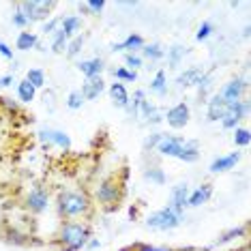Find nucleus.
I'll return each instance as SVG.
<instances>
[{
    "instance_id": "79ce46f5",
    "label": "nucleus",
    "mask_w": 251,
    "mask_h": 251,
    "mask_svg": "<svg viewBox=\"0 0 251 251\" xmlns=\"http://www.w3.org/2000/svg\"><path fill=\"white\" fill-rule=\"evenodd\" d=\"M13 82V75H4V77H0V88H4V86H9V84Z\"/></svg>"
},
{
    "instance_id": "2eb2a0df",
    "label": "nucleus",
    "mask_w": 251,
    "mask_h": 251,
    "mask_svg": "<svg viewBox=\"0 0 251 251\" xmlns=\"http://www.w3.org/2000/svg\"><path fill=\"white\" fill-rule=\"evenodd\" d=\"M110 99L114 101V105L116 107H121V110H125V107H129V93H127V88H125V84L123 82H114L110 84Z\"/></svg>"
},
{
    "instance_id": "1a4fd4ad",
    "label": "nucleus",
    "mask_w": 251,
    "mask_h": 251,
    "mask_svg": "<svg viewBox=\"0 0 251 251\" xmlns=\"http://www.w3.org/2000/svg\"><path fill=\"white\" fill-rule=\"evenodd\" d=\"M50 204V193L43 187H35L30 193L26 196V210H30L32 215H41Z\"/></svg>"
},
{
    "instance_id": "58836bf2",
    "label": "nucleus",
    "mask_w": 251,
    "mask_h": 251,
    "mask_svg": "<svg viewBox=\"0 0 251 251\" xmlns=\"http://www.w3.org/2000/svg\"><path fill=\"white\" fill-rule=\"evenodd\" d=\"M168 52H170V65H178V60H180V56L185 54V50H182L180 45H176V48L168 50Z\"/></svg>"
},
{
    "instance_id": "c85d7f7f",
    "label": "nucleus",
    "mask_w": 251,
    "mask_h": 251,
    "mask_svg": "<svg viewBox=\"0 0 251 251\" xmlns=\"http://www.w3.org/2000/svg\"><path fill=\"white\" fill-rule=\"evenodd\" d=\"M249 142H251L249 129H245V127H236V129H234V144H236V146H249Z\"/></svg>"
},
{
    "instance_id": "a878e982",
    "label": "nucleus",
    "mask_w": 251,
    "mask_h": 251,
    "mask_svg": "<svg viewBox=\"0 0 251 251\" xmlns=\"http://www.w3.org/2000/svg\"><path fill=\"white\" fill-rule=\"evenodd\" d=\"M142 54H144V58H148V60H161L165 56V52L161 50V45L159 43L144 45V48H142Z\"/></svg>"
},
{
    "instance_id": "393cba45",
    "label": "nucleus",
    "mask_w": 251,
    "mask_h": 251,
    "mask_svg": "<svg viewBox=\"0 0 251 251\" xmlns=\"http://www.w3.org/2000/svg\"><path fill=\"white\" fill-rule=\"evenodd\" d=\"M24 79H26V82H30L37 90L45 86V73H43L41 69H28V73H26Z\"/></svg>"
},
{
    "instance_id": "20e7f679",
    "label": "nucleus",
    "mask_w": 251,
    "mask_h": 251,
    "mask_svg": "<svg viewBox=\"0 0 251 251\" xmlns=\"http://www.w3.org/2000/svg\"><path fill=\"white\" fill-rule=\"evenodd\" d=\"M157 151L163 157H174L187 163L198 161L200 157V148L196 142H187L182 138H174V135H161V140L157 142Z\"/></svg>"
},
{
    "instance_id": "7ed1b4c3",
    "label": "nucleus",
    "mask_w": 251,
    "mask_h": 251,
    "mask_svg": "<svg viewBox=\"0 0 251 251\" xmlns=\"http://www.w3.org/2000/svg\"><path fill=\"white\" fill-rule=\"evenodd\" d=\"M125 178L127 172L123 174V178L118 174L105 176L97 187V202L103 210H118L125 200Z\"/></svg>"
},
{
    "instance_id": "f704fd0d",
    "label": "nucleus",
    "mask_w": 251,
    "mask_h": 251,
    "mask_svg": "<svg viewBox=\"0 0 251 251\" xmlns=\"http://www.w3.org/2000/svg\"><path fill=\"white\" fill-rule=\"evenodd\" d=\"M114 77H116V79H125V82H135L138 73H135V71H127V69H116V71H114Z\"/></svg>"
},
{
    "instance_id": "bb28decb",
    "label": "nucleus",
    "mask_w": 251,
    "mask_h": 251,
    "mask_svg": "<svg viewBox=\"0 0 251 251\" xmlns=\"http://www.w3.org/2000/svg\"><path fill=\"white\" fill-rule=\"evenodd\" d=\"M79 9H82V11H86L88 15H99L101 11L105 9V0H90V2L79 4Z\"/></svg>"
},
{
    "instance_id": "37998d69",
    "label": "nucleus",
    "mask_w": 251,
    "mask_h": 251,
    "mask_svg": "<svg viewBox=\"0 0 251 251\" xmlns=\"http://www.w3.org/2000/svg\"><path fill=\"white\" fill-rule=\"evenodd\" d=\"M236 251H249V245H243L241 249H236Z\"/></svg>"
},
{
    "instance_id": "4c0bfd02",
    "label": "nucleus",
    "mask_w": 251,
    "mask_h": 251,
    "mask_svg": "<svg viewBox=\"0 0 251 251\" xmlns=\"http://www.w3.org/2000/svg\"><path fill=\"white\" fill-rule=\"evenodd\" d=\"M146 178H148V180H155L157 185H163V182H165V176H163V172H161L159 168L151 170V172H146Z\"/></svg>"
},
{
    "instance_id": "6ab92c4d",
    "label": "nucleus",
    "mask_w": 251,
    "mask_h": 251,
    "mask_svg": "<svg viewBox=\"0 0 251 251\" xmlns=\"http://www.w3.org/2000/svg\"><path fill=\"white\" fill-rule=\"evenodd\" d=\"M146 45L144 41V37L138 35V32H133V35H129L127 39H125L123 43H118V45H114V52H123V50H129V54H135L138 50H142Z\"/></svg>"
},
{
    "instance_id": "2f4dec72",
    "label": "nucleus",
    "mask_w": 251,
    "mask_h": 251,
    "mask_svg": "<svg viewBox=\"0 0 251 251\" xmlns=\"http://www.w3.org/2000/svg\"><path fill=\"white\" fill-rule=\"evenodd\" d=\"M67 43H69V39L62 35L60 30H56V32H54V43H52L54 54H62V52H65V50H67Z\"/></svg>"
},
{
    "instance_id": "f03ea898",
    "label": "nucleus",
    "mask_w": 251,
    "mask_h": 251,
    "mask_svg": "<svg viewBox=\"0 0 251 251\" xmlns=\"http://www.w3.org/2000/svg\"><path fill=\"white\" fill-rule=\"evenodd\" d=\"M93 238V226L88 221H62L54 234L52 245L58 251H79Z\"/></svg>"
},
{
    "instance_id": "7c9ffc66",
    "label": "nucleus",
    "mask_w": 251,
    "mask_h": 251,
    "mask_svg": "<svg viewBox=\"0 0 251 251\" xmlns=\"http://www.w3.org/2000/svg\"><path fill=\"white\" fill-rule=\"evenodd\" d=\"M123 251H200V249H174V247H151V245H135V247H127Z\"/></svg>"
},
{
    "instance_id": "a19ab883",
    "label": "nucleus",
    "mask_w": 251,
    "mask_h": 251,
    "mask_svg": "<svg viewBox=\"0 0 251 251\" xmlns=\"http://www.w3.org/2000/svg\"><path fill=\"white\" fill-rule=\"evenodd\" d=\"M0 56H4L7 60H13V50H11L7 43H2V41H0Z\"/></svg>"
},
{
    "instance_id": "b1692460",
    "label": "nucleus",
    "mask_w": 251,
    "mask_h": 251,
    "mask_svg": "<svg viewBox=\"0 0 251 251\" xmlns=\"http://www.w3.org/2000/svg\"><path fill=\"white\" fill-rule=\"evenodd\" d=\"M165 90H168V75H165V71H157L155 79L151 82V93L165 95Z\"/></svg>"
},
{
    "instance_id": "9b49d317",
    "label": "nucleus",
    "mask_w": 251,
    "mask_h": 251,
    "mask_svg": "<svg viewBox=\"0 0 251 251\" xmlns=\"http://www.w3.org/2000/svg\"><path fill=\"white\" fill-rule=\"evenodd\" d=\"M105 90V82H103V77H90V79H86V82L82 84V88H79V93H82V97H84V101H93V99H97L101 93Z\"/></svg>"
},
{
    "instance_id": "f8f14e48",
    "label": "nucleus",
    "mask_w": 251,
    "mask_h": 251,
    "mask_svg": "<svg viewBox=\"0 0 251 251\" xmlns=\"http://www.w3.org/2000/svg\"><path fill=\"white\" fill-rule=\"evenodd\" d=\"M189 185H176L174 189H172V198H170V204L168 206L170 208H174V210H178V213H185V206H187V198H189Z\"/></svg>"
},
{
    "instance_id": "f257e3e1",
    "label": "nucleus",
    "mask_w": 251,
    "mask_h": 251,
    "mask_svg": "<svg viewBox=\"0 0 251 251\" xmlns=\"http://www.w3.org/2000/svg\"><path fill=\"white\" fill-rule=\"evenodd\" d=\"M56 210L62 221H88L95 215V204L84 189H65L56 198Z\"/></svg>"
},
{
    "instance_id": "423d86ee",
    "label": "nucleus",
    "mask_w": 251,
    "mask_h": 251,
    "mask_svg": "<svg viewBox=\"0 0 251 251\" xmlns=\"http://www.w3.org/2000/svg\"><path fill=\"white\" fill-rule=\"evenodd\" d=\"M58 7V4L54 2V0H26V2H20L18 4V11L26 15V20L30 22H43L48 20L50 15H52V11Z\"/></svg>"
},
{
    "instance_id": "0eeeda50",
    "label": "nucleus",
    "mask_w": 251,
    "mask_h": 251,
    "mask_svg": "<svg viewBox=\"0 0 251 251\" xmlns=\"http://www.w3.org/2000/svg\"><path fill=\"white\" fill-rule=\"evenodd\" d=\"M245 90H247V84H245V79L234 77V79H230V82H227L226 86L221 88L217 95H219L227 105H234V103H238V101H243Z\"/></svg>"
},
{
    "instance_id": "ddd939ff",
    "label": "nucleus",
    "mask_w": 251,
    "mask_h": 251,
    "mask_svg": "<svg viewBox=\"0 0 251 251\" xmlns=\"http://www.w3.org/2000/svg\"><path fill=\"white\" fill-rule=\"evenodd\" d=\"M213 198V185L210 182H204V185H200L196 191L189 193V198H187V206H202V204H206L208 200Z\"/></svg>"
},
{
    "instance_id": "ea45409f",
    "label": "nucleus",
    "mask_w": 251,
    "mask_h": 251,
    "mask_svg": "<svg viewBox=\"0 0 251 251\" xmlns=\"http://www.w3.org/2000/svg\"><path fill=\"white\" fill-rule=\"evenodd\" d=\"M58 26H60V20H58V18H54V20H50L48 24L43 26V32H45V35H54V32L58 30Z\"/></svg>"
},
{
    "instance_id": "6e6552de",
    "label": "nucleus",
    "mask_w": 251,
    "mask_h": 251,
    "mask_svg": "<svg viewBox=\"0 0 251 251\" xmlns=\"http://www.w3.org/2000/svg\"><path fill=\"white\" fill-rule=\"evenodd\" d=\"M247 114H249L247 101H238V103H234V105H227L224 118H221V125H224V129H236L238 123H241Z\"/></svg>"
},
{
    "instance_id": "473e14b6",
    "label": "nucleus",
    "mask_w": 251,
    "mask_h": 251,
    "mask_svg": "<svg viewBox=\"0 0 251 251\" xmlns=\"http://www.w3.org/2000/svg\"><path fill=\"white\" fill-rule=\"evenodd\" d=\"M84 105V97L79 90H71L69 97H67V107L69 110H79V107Z\"/></svg>"
},
{
    "instance_id": "4be33fe9",
    "label": "nucleus",
    "mask_w": 251,
    "mask_h": 251,
    "mask_svg": "<svg viewBox=\"0 0 251 251\" xmlns=\"http://www.w3.org/2000/svg\"><path fill=\"white\" fill-rule=\"evenodd\" d=\"M18 95H20L22 103H32V101H35V95H37V88L32 86L30 82L22 79V82L18 84Z\"/></svg>"
},
{
    "instance_id": "a211bd4d",
    "label": "nucleus",
    "mask_w": 251,
    "mask_h": 251,
    "mask_svg": "<svg viewBox=\"0 0 251 251\" xmlns=\"http://www.w3.org/2000/svg\"><path fill=\"white\" fill-rule=\"evenodd\" d=\"M58 30H60V32H62V35H65L67 39L77 37V32L82 30V18H77V15H69V18L60 20Z\"/></svg>"
},
{
    "instance_id": "4468645a",
    "label": "nucleus",
    "mask_w": 251,
    "mask_h": 251,
    "mask_svg": "<svg viewBox=\"0 0 251 251\" xmlns=\"http://www.w3.org/2000/svg\"><path fill=\"white\" fill-rule=\"evenodd\" d=\"M103 67H105L103 58H90V60L77 62V71L82 73V75L86 77V79H90V77H99V75H101V71H103Z\"/></svg>"
},
{
    "instance_id": "dca6fc26",
    "label": "nucleus",
    "mask_w": 251,
    "mask_h": 251,
    "mask_svg": "<svg viewBox=\"0 0 251 251\" xmlns=\"http://www.w3.org/2000/svg\"><path fill=\"white\" fill-rule=\"evenodd\" d=\"M227 110V103L224 99H221L219 95H215V97H210V101H208V105H206V116H208V121L210 123H217V121H221L224 118V114Z\"/></svg>"
},
{
    "instance_id": "aec40b11",
    "label": "nucleus",
    "mask_w": 251,
    "mask_h": 251,
    "mask_svg": "<svg viewBox=\"0 0 251 251\" xmlns=\"http://www.w3.org/2000/svg\"><path fill=\"white\" fill-rule=\"evenodd\" d=\"M202 77H204L202 69H198V67H191V69H187V71L180 73L178 79H176V84H178V86H185V88L187 86H198Z\"/></svg>"
},
{
    "instance_id": "5701e85b",
    "label": "nucleus",
    "mask_w": 251,
    "mask_h": 251,
    "mask_svg": "<svg viewBox=\"0 0 251 251\" xmlns=\"http://www.w3.org/2000/svg\"><path fill=\"white\" fill-rule=\"evenodd\" d=\"M43 138H48L50 142H54V144H58L60 148H71V140L67 133H62V131H41Z\"/></svg>"
},
{
    "instance_id": "e433bc0d",
    "label": "nucleus",
    "mask_w": 251,
    "mask_h": 251,
    "mask_svg": "<svg viewBox=\"0 0 251 251\" xmlns=\"http://www.w3.org/2000/svg\"><path fill=\"white\" fill-rule=\"evenodd\" d=\"M125 65L131 67V69H138V67H142V56H138V54H127V56H125Z\"/></svg>"
},
{
    "instance_id": "cd10ccee",
    "label": "nucleus",
    "mask_w": 251,
    "mask_h": 251,
    "mask_svg": "<svg viewBox=\"0 0 251 251\" xmlns=\"http://www.w3.org/2000/svg\"><path fill=\"white\" fill-rule=\"evenodd\" d=\"M245 234H247V226H241V227H232L230 232L221 234V236L217 238V243H215V245H224V243L232 241V238H236V236H245Z\"/></svg>"
},
{
    "instance_id": "c9c22d12",
    "label": "nucleus",
    "mask_w": 251,
    "mask_h": 251,
    "mask_svg": "<svg viewBox=\"0 0 251 251\" xmlns=\"http://www.w3.org/2000/svg\"><path fill=\"white\" fill-rule=\"evenodd\" d=\"M210 32H213V24H210V22H204V24L198 28L196 39H198V41H204V39H208V37H210Z\"/></svg>"
},
{
    "instance_id": "c756f323",
    "label": "nucleus",
    "mask_w": 251,
    "mask_h": 251,
    "mask_svg": "<svg viewBox=\"0 0 251 251\" xmlns=\"http://www.w3.org/2000/svg\"><path fill=\"white\" fill-rule=\"evenodd\" d=\"M84 41H86V37H84V35L73 37L71 41L67 43V56H69V58H73V56H77V52H79V50H82Z\"/></svg>"
},
{
    "instance_id": "72a5a7b5",
    "label": "nucleus",
    "mask_w": 251,
    "mask_h": 251,
    "mask_svg": "<svg viewBox=\"0 0 251 251\" xmlns=\"http://www.w3.org/2000/svg\"><path fill=\"white\" fill-rule=\"evenodd\" d=\"M11 22H13V26L22 28V30H26V28L30 26V22L26 20V15L22 13V11H18V9H15V13H13V18H11Z\"/></svg>"
},
{
    "instance_id": "412c9836",
    "label": "nucleus",
    "mask_w": 251,
    "mask_h": 251,
    "mask_svg": "<svg viewBox=\"0 0 251 251\" xmlns=\"http://www.w3.org/2000/svg\"><path fill=\"white\" fill-rule=\"evenodd\" d=\"M39 43V37L35 32H28V30H22L18 39H15V48L20 50V52H30V50H35Z\"/></svg>"
},
{
    "instance_id": "f3484780",
    "label": "nucleus",
    "mask_w": 251,
    "mask_h": 251,
    "mask_svg": "<svg viewBox=\"0 0 251 251\" xmlns=\"http://www.w3.org/2000/svg\"><path fill=\"white\" fill-rule=\"evenodd\" d=\"M241 161V152H230V155L226 157H217L213 163H210V172H227V170H232L234 165Z\"/></svg>"
},
{
    "instance_id": "39448f33",
    "label": "nucleus",
    "mask_w": 251,
    "mask_h": 251,
    "mask_svg": "<svg viewBox=\"0 0 251 251\" xmlns=\"http://www.w3.org/2000/svg\"><path fill=\"white\" fill-rule=\"evenodd\" d=\"M182 217H185V213H178V210L165 206L148 217L146 227H151V230H174L182 224Z\"/></svg>"
},
{
    "instance_id": "9d476101",
    "label": "nucleus",
    "mask_w": 251,
    "mask_h": 251,
    "mask_svg": "<svg viewBox=\"0 0 251 251\" xmlns=\"http://www.w3.org/2000/svg\"><path fill=\"white\" fill-rule=\"evenodd\" d=\"M189 116H191L189 105L176 103V105L170 107L168 114H165V123H168L172 129H182V127H187V123H189Z\"/></svg>"
}]
</instances>
